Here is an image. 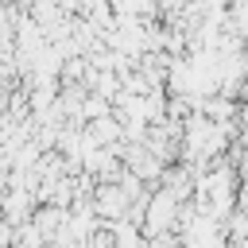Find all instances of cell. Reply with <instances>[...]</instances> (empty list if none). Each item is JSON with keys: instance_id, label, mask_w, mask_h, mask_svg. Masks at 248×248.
<instances>
[{"instance_id": "cell-2", "label": "cell", "mask_w": 248, "mask_h": 248, "mask_svg": "<svg viewBox=\"0 0 248 248\" xmlns=\"http://www.w3.org/2000/svg\"><path fill=\"white\" fill-rule=\"evenodd\" d=\"M105 112H108V105H105L101 97H97V101H85V116H105Z\"/></svg>"}, {"instance_id": "cell-1", "label": "cell", "mask_w": 248, "mask_h": 248, "mask_svg": "<svg viewBox=\"0 0 248 248\" xmlns=\"http://www.w3.org/2000/svg\"><path fill=\"white\" fill-rule=\"evenodd\" d=\"M178 205H182V198H178L170 186L155 190V194L147 198V221H143V232L155 236V232H167V225H178Z\"/></svg>"}]
</instances>
